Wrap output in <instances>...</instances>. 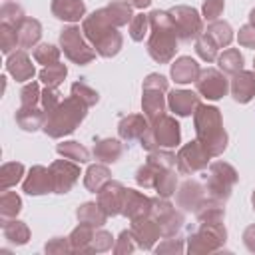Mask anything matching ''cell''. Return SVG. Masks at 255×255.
Returning <instances> with one entry per match:
<instances>
[{
  "mask_svg": "<svg viewBox=\"0 0 255 255\" xmlns=\"http://www.w3.org/2000/svg\"><path fill=\"white\" fill-rule=\"evenodd\" d=\"M149 16V38H147V54L157 64H169L177 52V30L175 24L165 10H153Z\"/></svg>",
  "mask_w": 255,
  "mask_h": 255,
  "instance_id": "1",
  "label": "cell"
},
{
  "mask_svg": "<svg viewBox=\"0 0 255 255\" xmlns=\"http://www.w3.org/2000/svg\"><path fill=\"white\" fill-rule=\"evenodd\" d=\"M193 128H195V139H199L205 145L211 157H217L227 149L229 137L223 128V118L219 108L209 104H199L193 114Z\"/></svg>",
  "mask_w": 255,
  "mask_h": 255,
  "instance_id": "2",
  "label": "cell"
},
{
  "mask_svg": "<svg viewBox=\"0 0 255 255\" xmlns=\"http://www.w3.org/2000/svg\"><path fill=\"white\" fill-rule=\"evenodd\" d=\"M88 114V106L78 100L76 96H68L64 98L56 110H52L48 116H46V124H44V133L48 137H54V139H60L64 135H70L76 131V128L84 122Z\"/></svg>",
  "mask_w": 255,
  "mask_h": 255,
  "instance_id": "3",
  "label": "cell"
},
{
  "mask_svg": "<svg viewBox=\"0 0 255 255\" xmlns=\"http://www.w3.org/2000/svg\"><path fill=\"white\" fill-rule=\"evenodd\" d=\"M203 177H205L207 199H213L219 203H225L231 197V191L239 181L235 167L227 161H211Z\"/></svg>",
  "mask_w": 255,
  "mask_h": 255,
  "instance_id": "4",
  "label": "cell"
},
{
  "mask_svg": "<svg viewBox=\"0 0 255 255\" xmlns=\"http://www.w3.org/2000/svg\"><path fill=\"white\" fill-rule=\"evenodd\" d=\"M141 147L151 151L157 147H175L181 141V128L177 124V120L173 116L163 114L161 118H157L155 122L149 124V129L141 135Z\"/></svg>",
  "mask_w": 255,
  "mask_h": 255,
  "instance_id": "5",
  "label": "cell"
},
{
  "mask_svg": "<svg viewBox=\"0 0 255 255\" xmlns=\"http://www.w3.org/2000/svg\"><path fill=\"white\" fill-rule=\"evenodd\" d=\"M143 96H141V112L143 116L151 122H155L157 118H161L165 114V106H167V100H165V92L169 90V80L161 74H147L145 80H143Z\"/></svg>",
  "mask_w": 255,
  "mask_h": 255,
  "instance_id": "6",
  "label": "cell"
},
{
  "mask_svg": "<svg viewBox=\"0 0 255 255\" xmlns=\"http://www.w3.org/2000/svg\"><path fill=\"white\" fill-rule=\"evenodd\" d=\"M227 241V229L223 221L217 223H199V227L187 237V253H215Z\"/></svg>",
  "mask_w": 255,
  "mask_h": 255,
  "instance_id": "7",
  "label": "cell"
},
{
  "mask_svg": "<svg viewBox=\"0 0 255 255\" xmlns=\"http://www.w3.org/2000/svg\"><path fill=\"white\" fill-rule=\"evenodd\" d=\"M86 40L88 38L84 36V32L78 26H68L60 32V48H62L64 56L78 66L90 64L98 54Z\"/></svg>",
  "mask_w": 255,
  "mask_h": 255,
  "instance_id": "8",
  "label": "cell"
},
{
  "mask_svg": "<svg viewBox=\"0 0 255 255\" xmlns=\"http://www.w3.org/2000/svg\"><path fill=\"white\" fill-rule=\"evenodd\" d=\"M209 159H211V153L205 149V145L199 139H193L181 145L179 151L175 153V167H177V173L181 175H193L197 171L207 169Z\"/></svg>",
  "mask_w": 255,
  "mask_h": 255,
  "instance_id": "9",
  "label": "cell"
},
{
  "mask_svg": "<svg viewBox=\"0 0 255 255\" xmlns=\"http://www.w3.org/2000/svg\"><path fill=\"white\" fill-rule=\"evenodd\" d=\"M173 24H175V30H177V36L179 40L183 42H191V40H197L205 30H203V16L191 8V6H185V4H179V6H173L171 10H167Z\"/></svg>",
  "mask_w": 255,
  "mask_h": 255,
  "instance_id": "10",
  "label": "cell"
},
{
  "mask_svg": "<svg viewBox=\"0 0 255 255\" xmlns=\"http://www.w3.org/2000/svg\"><path fill=\"white\" fill-rule=\"evenodd\" d=\"M151 217L157 221L161 229V237H173L185 223V217L179 209H175L165 197H151Z\"/></svg>",
  "mask_w": 255,
  "mask_h": 255,
  "instance_id": "11",
  "label": "cell"
},
{
  "mask_svg": "<svg viewBox=\"0 0 255 255\" xmlns=\"http://www.w3.org/2000/svg\"><path fill=\"white\" fill-rule=\"evenodd\" d=\"M195 90L201 98L209 100V102H217L223 96H227L229 90V80L225 78V74L217 68H205L199 72L197 80H195Z\"/></svg>",
  "mask_w": 255,
  "mask_h": 255,
  "instance_id": "12",
  "label": "cell"
},
{
  "mask_svg": "<svg viewBox=\"0 0 255 255\" xmlns=\"http://www.w3.org/2000/svg\"><path fill=\"white\" fill-rule=\"evenodd\" d=\"M52 181H54V193H68L80 179V163L72 159H56L50 165Z\"/></svg>",
  "mask_w": 255,
  "mask_h": 255,
  "instance_id": "13",
  "label": "cell"
},
{
  "mask_svg": "<svg viewBox=\"0 0 255 255\" xmlns=\"http://www.w3.org/2000/svg\"><path fill=\"white\" fill-rule=\"evenodd\" d=\"M175 201H177V207H181L183 211L197 213L207 201L205 185L199 183L197 179H185L175 191Z\"/></svg>",
  "mask_w": 255,
  "mask_h": 255,
  "instance_id": "14",
  "label": "cell"
},
{
  "mask_svg": "<svg viewBox=\"0 0 255 255\" xmlns=\"http://www.w3.org/2000/svg\"><path fill=\"white\" fill-rule=\"evenodd\" d=\"M129 231H131V237L135 241V245L143 251H149L153 249V245L159 241L161 237V229L157 225V221L147 215V217H139V219H131V225H129Z\"/></svg>",
  "mask_w": 255,
  "mask_h": 255,
  "instance_id": "15",
  "label": "cell"
},
{
  "mask_svg": "<svg viewBox=\"0 0 255 255\" xmlns=\"http://www.w3.org/2000/svg\"><path fill=\"white\" fill-rule=\"evenodd\" d=\"M124 195H126L124 183H120V181H116V179H110V181L98 191V203H100V207L108 213V217L122 215Z\"/></svg>",
  "mask_w": 255,
  "mask_h": 255,
  "instance_id": "16",
  "label": "cell"
},
{
  "mask_svg": "<svg viewBox=\"0 0 255 255\" xmlns=\"http://www.w3.org/2000/svg\"><path fill=\"white\" fill-rule=\"evenodd\" d=\"M122 215L131 219H139V217H147L151 215V197H147L145 193L126 187V195H124V205H122Z\"/></svg>",
  "mask_w": 255,
  "mask_h": 255,
  "instance_id": "17",
  "label": "cell"
},
{
  "mask_svg": "<svg viewBox=\"0 0 255 255\" xmlns=\"http://www.w3.org/2000/svg\"><path fill=\"white\" fill-rule=\"evenodd\" d=\"M22 189L28 195H44V193L54 191V181H52L50 167L32 165L28 175H26V179H24V183H22Z\"/></svg>",
  "mask_w": 255,
  "mask_h": 255,
  "instance_id": "18",
  "label": "cell"
},
{
  "mask_svg": "<svg viewBox=\"0 0 255 255\" xmlns=\"http://www.w3.org/2000/svg\"><path fill=\"white\" fill-rule=\"evenodd\" d=\"M201 96L191 92V90H171L167 96V108L179 116V118H187L191 114H195L197 106L201 104L199 100Z\"/></svg>",
  "mask_w": 255,
  "mask_h": 255,
  "instance_id": "19",
  "label": "cell"
},
{
  "mask_svg": "<svg viewBox=\"0 0 255 255\" xmlns=\"http://www.w3.org/2000/svg\"><path fill=\"white\" fill-rule=\"evenodd\" d=\"M231 96L237 104H249L255 98V70H241L229 84Z\"/></svg>",
  "mask_w": 255,
  "mask_h": 255,
  "instance_id": "20",
  "label": "cell"
},
{
  "mask_svg": "<svg viewBox=\"0 0 255 255\" xmlns=\"http://www.w3.org/2000/svg\"><path fill=\"white\" fill-rule=\"evenodd\" d=\"M6 70H8V74H10L16 82H32V78H34V74H36L32 60L28 58L26 50H22V48L16 50V52H12V54L8 56V60H6Z\"/></svg>",
  "mask_w": 255,
  "mask_h": 255,
  "instance_id": "21",
  "label": "cell"
},
{
  "mask_svg": "<svg viewBox=\"0 0 255 255\" xmlns=\"http://www.w3.org/2000/svg\"><path fill=\"white\" fill-rule=\"evenodd\" d=\"M52 16L62 22H80L86 18V4L84 0H52L50 4Z\"/></svg>",
  "mask_w": 255,
  "mask_h": 255,
  "instance_id": "22",
  "label": "cell"
},
{
  "mask_svg": "<svg viewBox=\"0 0 255 255\" xmlns=\"http://www.w3.org/2000/svg\"><path fill=\"white\" fill-rule=\"evenodd\" d=\"M149 129V120L143 114H129L120 120L118 124V133L124 141H133L141 139V135Z\"/></svg>",
  "mask_w": 255,
  "mask_h": 255,
  "instance_id": "23",
  "label": "cell"
},
{
  "mask_svg": "<svg viewBox=\"0 0 255 255\" xmlns=\"http://www.w3.org/2000/svg\"><path fill=\"white\" fill-rule=\"evenodd\" d=\"M199 72H201V68H199V64L191 56L175 58V62L169 68V76H171V80L175 84H191V82L195 84Z\"/></svg>",
  "mask_w": 255,
  "mask_h": 255,
  "instance_id": "24",
  "label": "cell"
},
{
  "mask_svg": "<svg viewBox=\"0 0 255 255\" xmlns=\"http://www.w3.org/2000/svg\"><path fill=\"white\" fill-rule=\"evenodd\" d=\"M92 46H94V50L98 52V56H102V58H114L116 54H120V50H122V46H124V38H122V34L118 32V28L114 26V28L106 30L104 34H100V36L92 42Z\"/></svg>",
  "mask_w": 255,
  "mask_h": 255,
  "instance_id": "25",
  "label": "cell"
},
{
  "mask_svg": "<svg viewBox=\"0 0 255 255\" xmlns=\"http://www.w3.org/2000/svg\"><path fill=\"white\" fill-rule=\"evenodd\" d=\"M92 153L100 163H116L124 153V145L120 139L114 137H98L94 141Z\"/></svg>",
  "mask_w": 255,
  "mask_h": 255,
  "instance_id": "26",
  "label": "cell"
},
{
  "mask_svg": "<svg viewBox=\"0 0 255 255\" xmlns=\"http://www.w3.org/2000/svg\"><path fill=\"white\" fill-rule=\"evenodd\" d=\"M16 124L24 131H38L46 124V112L36 106H20L16 112Z\"/></svg>",
  "mask_w": 255,
  "mask_h": 255,
  "instance_id": "27",
  "label": "cell"
},
{
  "mask_svg": "<svg viewBox=\"0 0 255 255\" xmlns=\"http://www.w3.org/2000/svg\"><path fill=\"white\" fill-rule=\"evenodd\" d=\"M110 179H112V171H110L108 163H100V161L92 163L84 173V185L92 193H98Z\"/></svg>",
  "mask_w": 255,
  "mask_h": 255,
  "instance_id": "28",
  "label": "cell"
},
{
  "mask_svg": "<svg viewBox=\"0 0 255 255\" xmlns=\"http://www.w3.org/2000/svg\"><path fill=\"white\" fill-rule=\"evenodd\" d=\"M76 217L80 223L92 225V227H104L108 221V213L100 207V203L96 201H86L76 209Z\"/></svg>",
  "mask_w": 255,
  "mask_h": 255,
  "instance_id": "29",
  "label": "cell"
},
{
  "mask_svg": "<svg viewBox=\"0 0 255 255\" xmlns=\"http://www.w3.org/2000/svg\"><path fill=\"white\" fill-rule=\"evenodd\" d=\"M42 38V24L36 18H26L20 26H18V40H20V48L22 50H30L34 48Z\"/></svg>",
  "mask_w": 255,
  "mask_h": 255,
  "instance_id": "30",
  "label": "cell"
},
{
  "mask_svg": "<svg viewBox=\"0 0 255 255\" xmlns=\"http://www.w3.org/2000/svg\"><path fill=\"white\" fill-rule=\"evenodd\" d=\"M104 10H106L110 22H112L116 28L129 24L131 18H133V6H131L128 0H112Z\"/></svg>",
  "mask_w": 255,
  "mask_h": 255,
  "instance_id": "31",
  "label": "cell"
},
{
  "mask_svg": "<svg viewBox=\"0 0 255 255\" xmlns=\"http://www.w3.org/2000/svg\"><path fill=\"white\" fill-rule=\"evenodd\" d=\"M2 233L4 237L14 245H26L30 239V229L24 221L14 219H2Z\"/></svg>",
  "mask_w": 255,
  "mask_h": 255,
  "instance_id": "32",
  "label": "cell"
},
{
  "mask_svg": "<svg viewBox=\"0 0 255 255\" xmlns=\"http://www.w3.org/2000/svg\"><path fill=\"white\" fill-rule=\"evenodd\" d=\"M94 229L96 227L86 225V223H80L78 227L72 229V233L68 237H70L74 253H90V245H92V239H94V233H96Z\"/></svg>",
  "mask_w": 255,
  "mask_h": 255,
  "instance_id": "33",
  "label": "cell"
},
{
  "mask_svg": "<svg viewBox=\"0 0 255 255\" xmlns=\"http://www.w3.org/2000/svg\"><path fill=\"white\" fill-rule=\"evenodd\" d=\"M217 66L223 74H229V76H235L237 72L243 70V54L237 50V48H227L223 50L219 56H217Z\"/></svg>",
  "mask_w": 255,
  "mask_h": 255,
  "instance_id": "34",
  "label": "cell"
},
{
  "mask_svg": "<svg viewBox=\"0 0 255 255\" xmlns=\"http://www.w3.org/2000/svg\"><path fill=\"white\" fill-rule=\"evenodd\" d=\"M205 34L219 46V48H227L233 42V28L229 26V22L225 20H213L207 24Z\"/></svg>",
  "mask_w": 255,
  "mask_h": 255,
  "instance_id": "35",
  "label": "cell"
},
{
  "mask_svg": "<svg viewBox=\"0 0 255 255\" xmlns=\"http://www.w3.org/2000/svg\"><path fill=\"white\" fill-rule=\"evenodd\" d=\"M56 151H58V155H62V157H66V159H72V161H76V163H88V161H90V151H88V147L82 145L80 141H74V139L58 143V145H56Z\"/></svg>",
  "mask_w": 255,
  "mask_h": 255,
  "instance_id": "36",
  "label": "cell"
},
{
  "mask_svg": "<svg viewBox=\"0 0 255 255\" xmlns=\"http://www.w3.org/2000/svg\"><path fill=\"white\" fill-rule=\"evenodd\" d=\"M24 175V165L20 161H10V163H4L2 169H0V189L6 191L10 187H14Z\"/></svg>",
  "mask_w": 255,
  "mask_h": 255,
  "instance_id": "37",
  "label": "cell"
},
{
  "mask_svg": "<svg viewBox=\"0 0 255 255\" xmlns=\"http://www.w3.org/2000/svg\"><path fill=\"white\" fill-rule=\"evenodd\" d=\"M24 20H26V16H24V8L20 4H16L12 0H8V2L2 4V8H0V22L2 24H8V26H12V28L18 30V26Z\"/></svg>",
  "mask_w": 255,
  "mask_h": 255,
  "instance_id": "38",
  "label": "cell"
},
{
  "mask_svg": "<svg viewBox=\"0 0 255 255\" xmlns=\"http://www.w3.org/2000/svg\"><path fill=\"white\" fill-rule=\"evenodd\" d=\"M161 171H165V169H161V167H157V165L145 161V163L139 165L137 171H135V183H137L139 187H143V189H153V187H155V181H157V177H159Z\"/></svg>",
  "mask_w": 255,
  "mask_h": 255,
  "instance_id": "39",
  "label": "cell"
},
{
  "mask_svg": "<svg viewBox=\"0 0 255 255\" xmlns=\"http://www.w3.org/2000/svg\"><path fill=\"white\" fill-rule=\"evenodd\" d=\"M22 211V199L14 191H4L0 195V217L2 219H14Z\"/></svg>",
  "mask_w": 255,
  "mask_h": 255,
  "instance_id": "40",
  "label": "cell"
},
{
  "mask_svg": "<svg viewBox=\"0 0 255 255\" xmlns=\"http://www.w3.org/2000/svg\"><path fill=\"white\" fill-rule=\"evenodd\" d=\"M177 175H175V171L173 169H165V171H161L159 173V177H157V181H155V193L159 195V197H165V199H169L171 195H175V191H177Z\"/></svg>",
  "mask_w": 255,
  "mask_h": 255,
  "instance_id": "41",
  "label": "cell"
},
{
  "mask_svg": "<svg viewBox=\"0 0 255 255\" xmlns=\"http://www.w3.org/2000/svg\"><path fill=\"white\" fill-rule=\"evenodd\" d=\"M195 54L203 60V62H215L217 60V56H219V46L203 32L197 40H195Z\"/></svg>",
  "mask_w": 255,
  "mask_h": 255,
  "instance_id": "42",
  "label": "cell"
},
{
  "mask_svg": "<svg viewBox=\"0 0 255 255\" xmlns=\"http://www.w3.org/2000/svg\"><path fill=\"white\" fill-rule=\"evenodd\" d=\"M38 76H40L42 84H46V86H60L68 76V68H66V64L58 62L52 66H44Z\"/></svg>",
  "mask_w": 255,
  "mask_h": 255,
  "instance_id": "43",
  "label": "cell"
},
{
  "mask_svg": "<svg viewBox=\"0 0 255 255\" xmlns=\"http://www.w3.org/2000/svg\"><path fill=\"white\" fill-rule=\"evenodd\" d=\"M70 92H72V96H76L78 100H82L88 108H92V106H96V104L100 102V94H98L90 84H86L84 80L74 82L72 88H70Z\"/></svg>",
  "mask_w": 255,
  "mask_h": 255,
  "instance_id": "44",
  "label": "cell"
},
{
  "mask_svg": "<svg viewBox=\"0 0 255 255\" xmlns=\"http://www.w3.org/2000/svg\"><path fill=\"white\" fill-rule=\"evenodd\" d=\"M60 48H56L54 44H38L34 48V60L42 66H52L60 62Z\"/></svg>",
  "mask_w": 255,
  "mask_h": 255,
  "instance_id": "45",
  "label": "cell"
},
{
  "mask_svg": "<svg viewBox=\"0 0 255 255\" xmlns=\"http://www.w3.org/2000/svg\"><path fill=\"white\" fill-rule=\"evenodd\" d=\"M149 163L161 167V169H173L175 167V153L167 147H157V149H151L147 151V159Z\"/></svg>",
  "mask_w": 255,
  "mask_h": 255,
  "instance_id": "46",
  "label": "cell"
},
{
  "mask_svg": "<svg viewBox=\"0 0 255 255\" xmlns=\"http://www.w3.org/2000/svg\"><path fill=\"white\" fill-rule=\"evenodd\" d=\"M0 48H2L4 54H12L16 48H20L16 28H12L8 24H0Z\"/></svg>",
  "mask_w": 255,
  "mask_h": 255,
  "instance_id": "47",
  "label": "cell"
},
{
  "mask_svg": "<svg viewBox=\"0 0 255 255\" xmlns=\"http://www.w3.org/2000/svg\"><path fill=\"white\" fill-rule=\"evenodd\" d=\"M149 32V16L145 14H133L129 22V38L133 42H141Z\"/></svg>",
  "mask_w": 255,
  "mask_h": 255,
  "instance_id": "48",
  "label": "cell"
},
{
  "mask_svg": "<svg viewBox=\"0 0 255 255\" xmlns=\"http://www.w3.org/2000/svg\"><path fill=\"white\" fill-rule=\"evenodd\" d=\"M116 245V239L110 231L106 229H98L94 233V239H92V245H90V253H106L110 249H114Z\"/></svg>",
  "mask_w": 255,
  "mask_h": 255,
  "instance_id": "49",
  "label": "cell"
},
{
  "mask_svg": "<svg viewBox=\"0 0 255 255\" xmlns=\"http://www.w3.org/2000/svg\"><path fill=\"white\" fill-rule=\"evenodd\" d=\"M62 102V94L58 90V86H46L42 90V98H40V104H42V110L46 112V116L58 108V104Z\"/></svg>",
  "mask_w": 255,
  "mask_h": 255,
  "instance_id": "50",
  "label": "cell"
},
{
  "mask_svg": "<svg viewBox=\"0 0 255 255\" xmlns=\"http://www.w3.org/2000/svg\"><path fill=\"white\" fill-rule=\"evenodd\" d=\"M42 98V90L38 86V82H28L22 90H20V106H38Z\"/></svg>",
  "mask_w": 255,
  "mask_h": 255,
  "instance_id": "51",
  "label": "cell"
},
{
  "mask_svg": "<svg viewBox=\"0 0 255 255\" xmlns=\"http://www.w3.org/2000/svg\"><path fill=\"white\" fill-rule=\"evenodd\" d=\"M153 251L159 255H163V253H171V255H179V253H183L185 251V245H183V239L181 237H177V235H173V237H167V239H163L157 247H153Z\"/></svg>",
  "mask_w": 255,
  "mask_h": 255,
  "instance_id": "52",
  "label": "cell"
},
{
  "mask_svg": "<svg viewBox=\"0 0 255 255\" xmlns=\"http://www.w3.org/2000/svg\"><path fill=\"white\" fill-rule=\"evenodd\" d=\"M223 8H225V0H203L201 16H203V20H207V22L219 20V16L223 14Z\"/></svg>",
  "mask_w": 255,
  "mask_h": 255,
  "instance_id": "53",
  "label": "cell"
},
{
  "mask_svg": "<svg viewBox=\"0 0 255 255\" xmlns=\"http://www.w3.org/2000/svg\"><path fill=\"white\" fill-rule=\"evenodd\" d=\"M135 247H137V245H135V241H133V237H131V231H129V229H124V231L120 233V237L116 239L114 253H116V255H128V253H131Z\"/></svg>",
  "mask_w": 255,
  "mask_h": 255,
  "instance_id": "54",
  "label": "cell"
},
{
  "mask_svg": "<svg viewBox=\"0 0 255 255\" xmlns=\"http://www.w3.org/2000/svg\"><path fill=\"white\" fill-rule=\"evenodd\" d=\"M46 253H56V255H62V253H72V243H70V237H54L46 243Z\"/></svg>",
  "mask_w": 255,
  "mask_h": 255,
  "instance_id": "55",
  "label": "cell"
},
{
  "mask_svg": "<svg viewBox=\"0 0 255 255\" xmlns=\"http://www.w3.org/2000/svg\"><path fill=\"white\" fill-rule=\"evenodd\" d=\"M237 42H239V46H243V48L255 50V26H253V24L241 26V28H239V34H237Z\"/></svg>",
  "mask_w": 255,
  "mask_h": 255,
  "instance_id": "56",
  "label": "cell"
},
{
  "mask_svg": "<svg viewBox=\"0 0 255 255\" xmlns=\"http://www.w3.org/2000/svg\"><path fill=\"white\" fill-rule=\"evenodd\" d=\"M243 245L247 247V251L255 253V223H251V225L243 231Z\"/></svg>",
  "mask_w": 255,
  "mask_h": 255,
  "instance_id": "57",
  "label": "cell"
},
{
  "mask_svg": "<svg viewBox=\"0 0 255 255\" xmlns=\"http://www.w3.org/2000/svg\"><path fill=\"white\" fill-rule=\"evenodd\" d=\"M133 8H139V10H143V8H147L149 4H151V0H128Z\"/></svg>",
  "mask_w": 255,
  "mask_h": 255,
  "instance_id": "58",
  "label": "cell"
},
{
  "mask_svg": "<svg viewBox=\"0 0 255 255\" xmlns=\"http://www.w3.org/2000/svg\"><path fill=\"white\" fill-rule=\"evenodd\" d=\"M249 24H253V26H255V8L249 12Z\"/></svg>",
  "mask_w": 255,
  "mask_h": 255,
  "instance_id": "59",
  "label": "cell"
},
{
  "mask_svg": "<svg viewBox=\"0 0 255 255\" xmlns=\"http://www.w3.org/2000/svg\"><path fill=\"white\" fill-rule=\"evenodd\" d=\"M251 203H253V209H255V189H253V193H251Z\"/></svg>",
  "mask_w": 255,
  "mask_h": 255,
  "instance_id": "60",
  "label": "cell"
},
{
  "mask_svg": "<svg viewBox=\"0 0 255 255\" xmlns=\"http://www.w3.org/2000/svg\"><path fill=\"white\" fill-rule=\"evenodd\" d=\"M253 68H255V62H253Z\"/></svg>",
  "mask_w": 255,
  "mask_h": 255,
  "instance_id": "61",
  "label": "cell"
},
{
  "mask_svg": "<svg viewBox=\"0 0 255 255\" xmlns=\"http://www.w3.org/2000/svg\"><path fill=\"white\" fill-rule=\"evenodd\" d=\"M6 2H8V0H6Z\"/></svg>",
  "mask_w": 255,
  "mask_h": 255,
  "instance_id": "62",
  "label": "cell"
}]
</instances>
